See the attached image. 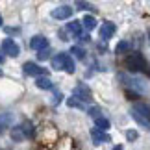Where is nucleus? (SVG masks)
<instances>
[{
  "mask_svg": "<svg viewBox=\"0 0 150 150\" xmlns=\"http://www.w3.org/2000/svg\"><path fill=\"white\" fill-rule=\"evenodd\" d=\"M2 52L8 54V56H11V57H17L21 54V48H19V45H17L13 39H4L2 41Z\"/></svg>",
  "mask_w": 150,
  "mask_h": 150,
  "instance_id": "3",
  "label": "nucleus"
},
{
  "mask_svg": "<svg viewBox=\"0 0 150 150\" xmlns=\"http://www.w3.org/2000/svg\"><path fill=\"white\" fill-rule=\"evenodd\" d=\"M82 21H71L67 24V30L72 33V35H76V37H82Z\"/></svg>",
  "mask_w": 150,
  "mask_h": 150,
  "instance_id": "11",
  "label": "nucleus"
},
{
  "mask_svg": "<svg viewBox=\"0 0 150 150\" xmlns=\"http://www.w3.org/2000/svg\"><path fill=\"white\" fill-rule=\"evenodd\" d=\"M0 76H2V71H0Z\"/></svg>",
  "mask_w": 150,
  "mask_h": 150,
  "instance_id": "28",
  "label": "nucleus"
},
{
  "mask_svg": "<svg viewBox=\"0 0 150 150\" xmlns=\"http://www.w3.org/2000/svg\"><path fill=\"white\" fill-rule=\"evenodd\" d=\"M63 61H65V54H57L52 57V69L56 71H63Z\"/></svg>",
  "mask_w": 150,
  "mask_h": 150,
  "instance_id": "14",
  "label": "nucleus"
},
{
  "mask_svg": "<svg viewBox=\"0 0 150 150\" xmlns=\"http://www.w3.org/2000/svg\"><path fill=\"white\" fill-rule=\"evenodd\" d=\"M98 113H100L98 108H91V109H89V115H91V117H95V120L98 119Z\"/></svg>",
  "mask_w": 150,
  "mask_h": 150,
  "instance_id": "24",
  "label": "nucleus"
},
{
  "mask_svg": "<svg viewBox=\"0 0 150 150\" xmlns=\"http://www.w3.org/2000/svg\"><path fill=\"white\" fill-rule=\"evenodd\" d=\"M22 71H24V74H28V76H45V69L43 67H39L37 63H33V61H26L24 65H22Z\"/></svg>",
  "mask_w": 150,
  "mask_h": 150,
  "instance_id": "2",
  "label": "nucleus"
},
{
  "mask_svg": "<svg viewBox=\"0 0 150 150\" xmlns=\"http://www.w3.org/2000/svg\"><path fill=\"white\" fill-rule=\"evenodd\" d=\"M132 113L139 115L141 119H145V120H148V122H150V106H148V104H145V102H137L135 106H134V111H132Z\"/></svg>",
  "mask_w": 150,
  "mask_h": 150,
  "instance_id": "7",
  "label": "nucleus"
},
{
  "mask_svg": "<svg viewBox=\"0 0 150 150\" xmlns=\"http://www.w3.org/2000/svg\"><path fill=\"white\" fill-rule=\"evenodd\" d=\"M126 67H128V71H145L146 69V61L145 57H143V54H139V52H132V54H128V57H126Z\"/></svg>",
  "mask_w": 150,
  "mask_h": 150,
  "instance_id": "1",
  "label": "nucleus"
},
{
  "mask_svg": "<svg viewBox=\"0 0 150 150\" xmlns=\"http://www.w3.org/2000/svg\"><path fill=\"white\" fill-rule=\"evenodd\" d=\"M126 137H128V141H135V139H137V132L132 130V132H128V134H126Z\"/></svg>",
  "mask_w": 150,
  "mask_h": 150,
  "instance_id": "25",
  "label": "nucleus"
},
{
  "mask_svg": "<svg viewBox=\"0 0 150 150\" xmlns=\"http://www.w3.org/2000/svg\"><path fill=\"white\" fill-rule=\"evenodd\" d=\"M117 32V28H115V24L113 22H104L102 24V28H100V37L102 39H109V37H113V33Z\"/></svg>",
  "mask_w": 150,
  "mask_h": 150,
  "instance_id": "9",
  "label": "nucleus"
},
{
  "mask_svg": "<svg viewBox=\"0 0 150 150\" xmlns=\"http://www.w3.org/2000/svg\"><path fill=\"white\" fill-rule=\"evenodd\" d=\"M148 37H150V33H148Z\"/></svg>",
  "mask_w": 150,
  "mask_h": 150,
  "instance_id": "29",
  "label": "nucleus"
},
{
  "mask_svg": "<svg viewBox=\"0 0 150 150\" xmlns=\"http://www.w3.org/2000/svg\"><path fill=\"white\" fill-rule=\"evenodd\" d=\"M130 50V43L128 41H120L117 45V48H115V54H124V52Z\"/></svg>",
  "mask_w": 150,
  "mask_h": 150,
  "instance_id": "18",
  "label": "nucleus"
},
{
  "mask_svg": "<svg viewBox=\"0 0 150 150\" xmlns=\"http://www.w3.org/2000/svg\"><path fill=\"white\" fill-rule=\"evenodd\" d=\"M11 137H13V141H22V139H24V132H22L21 126L11 130Z\"/></svg>",
  "mask_w": 150,
  "mask_h": 150,
  "instance_id": "17",
  "label": "nucleus"
},
{
  "mask_svg": "<svg viewBox=\"0 0 150 150\" xmlns=\"http://www.w3.org/2000/svg\"><path fill=\"white\" fill-rule=\"evenodd\" d=\"M74 98H78L80 102H91V98H93V95H91V89L87 87V85L80 83L76 89H74Z\"/></svg>",
  "mask_w": 150,
  "mask_h": 150,
  "instance_id": "4",
  "label": "nucleus"
},
{
  "mask_svg": "<svg viewBox=\"0 0 150 150\" xmlns=\"http://www.w3.org/2000/svg\"><path fill=\"white\" fill-rule=\"evenodd\" d=\"M95 124H96V130H100V132H106V130L109 128V120H108V119H102V117L96 119Z\"/></svg>",
  "mask_w": 150,
  "mask_h": 150,
  "instance_id": "16",
  "label": "nucleus"
},
{
  "mask_svg": "<svg viewBox=\"0 0 150 150\" xmlns=\"http://www.w3.org/2000/svg\"><path fill=\"white\" fill-rule=\"evenodd\" d=\"M67 104H69L71 108H82V109H83V104L80 102V100H76L74 96H72V98H69V100H67Z\"/></svg>",
  "mask_w": 150,
  "mask_h": 150,
  "instance_id": "21",
  "label": "nucleus"
},
{
  "mask_svg": "<svg viewBox=\"0 0 150 150\" xmlns=\"http://www.w3.org/2000/svg\"><path fill=\"white\" fill-rule=\"evenodd\" d=\"M113 150H122V146H120V145H117V146H113Z\"/></svg>",
  "mask_w": 150,
  "mask_h": 150,
  "instance_id": "26",
  "label": "nucleus"
},
{
  "mask_svg": "<svg viewBox=\"0 0 150 150\" xmlns=\"http://www.w3.org/2000/svg\"><path fill=\"white\" fill-rule=\"evenodd\" d=\"M35 85H37L39 89H45V91H47V89H52V87H54V85H52V82H50V78H48V76H39V78L35 80Z\"/></svg>",
  "mask_w": 150,
  "mask_h": 150,
  "instance_id": "12",
  "label": "nucleus"
},
{
  "mask_svg": "<svg viewBox=\"0 0 150 150\" xmlns=\"http://www.w3.org/2000/svg\"><path fill=\"white\" fill-rule=\"evenodd\" d=\"M21 128H22V132H24V137H33V128H32L30 122H24Z\"/></svg>",
  "mask_w": 150,
  "mask_h": 150,
  "instance_id": "19",
  "label": "nucleus"
},
{
  "mask_svg": "<svg viewBox=\"0 0 150 150\" xmlns=\"http://www.w3.org/2000/svg\"><path fill=\"white\" fill-rule=\"evenodd\" d=\"M71 52H72V54L78 57V59H83V57H85L83 48H80V47H72V48H71Z\"/></svg>",
  "mask_w": 150,
  "mask_h": 150,
  "instance_id": "20",
  "label": "nucleus"
},
{
  "mask_svg": "<svg viewBox=\"0 0 150 150\" xmlns=\"http://www.w3.org/2000/svg\"><path fill=\"white\" fill-rule=\"evenodd\" d=\"M82 26L85 28V30H95V28H96V19H95V17H91V15H85L83 17V19H82Z\"/></svg>",
  "mask_w": 150,
  "mask_h": 150,
  "instance_id": "13",
  "label": "nucleus"
},
{
  "mask_svg": "<svg viewBox=\"0 0 150 150\" xmlns=\"http://www.w3.org/2000/svg\"><path fill=\"white\" fill-rule=\"evenodd\" d=\"M120 80L122 82H126V85H128V89H137V91H145V85H143L137 78H126V76H120Z\"/></svg>",
  "mask_w": 150,
  "mask_h": 150,
  "instance_id": "10",
  "label": "nucleus"
},
{
  "mask_svg": "<svg viewBox=\"0 0 150 150\" xmlns=\"http://www.w3.org/2000/svg\"><path fill=\"white\" fill-rule=\"evenodd\" d=\"M48 54H50V50L47 48V50H41V52H37V57H39V59H48Z\"/></svg>",
  "mask_w": 150,
  "mask_h": 150,
  "instance_id": "22",
  "label": "nucleus"
},
{
  "mask_svg": "<svg viewBox=\"0 0 150 150\" xmlns=\"http://www.w3.org/2000/svg\"><path fill=\"white\" fill-rule=\"evenodd\" d=\"M91 137H93V143H95V145H98V143H109V141H111V137H109L106 132H100V130H96V128L91 130Z\"/></svg>",
  "mask_w": 150,
  "mask_h": 150,
  "instance_id": "8",
  "label": "nucleus"
},
{
  "mask_svg": "<svg viewBox=\"0 0 150 150\" xmlns=\"http://www.w3.org/2000/svg\"><path fill=\"white\" fill-rule=\"evenodd\" d=\"M11 119H13V117H11L9 113H8V115H0V122H2V124H9Z\"/></svg>",
  "mask_w": 150,
  "mask_h": 150,
  "instance_id": "23",
  "label": "nucleus"
},
{
  "mask_svg": "<svg viewBox=\"0 0 150 150\" xmlns=\"http://www.w3.org/2000/svg\"><path fill=\"white\" fill-rule=\"evenodd\" d=\"M2 24H4V22H2V17H0V26H2Z\"/></svg>",
  "mask_w": 150,
  "mask_h": 150,
  "instance_id": "27",
  "label": "nucleus"
},
{
  "mask_svg": "<svg viewBox=\"0 0 150 150\" xmlns=\"http://www.w3.org/2000/svg\"><path fill=\"white\" fill-rule=\"evenodd\" d=\"M72 8L71 6H59V8H56V9H52V17L54 19H57V21H65V19H69V17L72 15Z\"/></svg>",
  "mask_w": 150,
  "mask_h": 150,
  "instance_id": "5",
  "label": "nucleus"
},
{
  "mask_svg": "<svg viewBox=\"0 0 150 150\" xmlns=\"http://www.w3.org/2000/svg\"><path fill=\"white\" fill-rule=\"evenodd\" d=\"M30 47H32L33 50H37V52L47 50V48H48V39L45 37V35H33L32 41H30Z\"/></svg>",
  "mask_w": 150,
  "mask_h": 150,
  "instance_id": "6",
  "label": "nucleus"
},
{
  "mask_svg": "<svg viewBox=\"0 0 150 150\" xmlns=\"http://www.w3.org/2000/svg\"><path fill=\"white\" fill-rule=\"evenodd\" d=\"M63 71L69 72V74H72L74 71H76V67H74V61H72V57L71 56H67L65 54V61H63Z\"/></svg>",
  "mask_w": 150,
  "mask_h": 150,
  "instance_id": "15",
  "label": "nucleus"
}]
</instances>
